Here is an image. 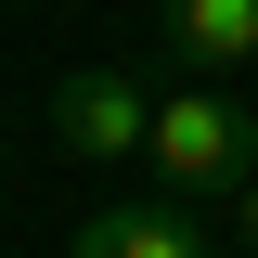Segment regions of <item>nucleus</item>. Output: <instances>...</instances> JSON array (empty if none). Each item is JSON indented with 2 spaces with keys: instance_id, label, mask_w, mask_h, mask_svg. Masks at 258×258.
<instances>
[{
  "instance_id": "f257e3e1",
  "label": "nucleus",
  "mask_w": 258,
  "mask_h": 258,
  "mask_svg": "<svg viewBox=\"0 0 258 258\" xmlns=\"http://www.w3.org/2000/svg\"><path fill=\"white\" fill-rule=\"evenodd\" d=\"M142 168H155L168 194H194V207L245 194V181H258V103H232L220 78H181V91L155 103V142H142Z\"/></svg>"
},
{
  "instance_id": "f03ea898",
  "label": "nucleus",
  "mask_w": 258,
  "mask_h": 258,
  "mask_svg": "<svg viewBox=\"0 0 258 258\" xmlns=\"http://www.w3.org/2000/svg\"><path fill=\"white\" fill-rule=\"evenodd\" d=\"M52 129H64L78 168H142V142H155V91H142L129 64H91V78H64Z\"/></svg>"
},
{
  "instance_id": "7ed1b4c3",
  "label": "nucleus",
  "mask_w": 258,
  "mask_h": 258,
  "mask_svg": "<svg viewBox=\"0 0 258 258\" xmlns=\"http://www.w3.org/2000/svg\"><path fill=\"white\" fill-rule=\"evenodd\" d=\"M155 26L194 78H245L258 64V0H155Z\"/></svg>"
},
{
  "instance_id": "20e7f679",
  "label": "nucleus",
  "mask_w": 258,
  "mask_h": 258,
  "mask_svg": "<svg viewBox=\"0 0 258 258\" xmlns=\"http://www.w3.org/2000/svg\"><path fill=\"white\" fill-rule=\"evenodd\" d=\"M116 207H129V258H220L194 232V194H116Z\"/></svg>"
},
{
  "instance_id": "39448f33",
  "label": "nucleus",
  "mask_w": 258,
  "mask_h": 258,
  "mask_svg": "<svg viewBox=\"0 0 258 258\" xmlns=\"http://www.w3.org/2000/svg\"><path fill=\"white\" fill-rule=\"evenodd\" d=\"M64 258H129V207H116V194L78 220V245H64Z\"/></svg>"
},
{
  "instance_id": "423d86ee",
  "label": "nucleus",
  "mask_w": 258,
  "mask_h": 258,
  "mask_svg": "<svg viewBox=\"0 0 258 258\" xmlns=\"http://www.w3.org/2000/svg\"><path fill=\"white\" fill-rule=\"evenodd\" d=\"M232 232H245V258H258V181H245V194H232Z\"/></svg>"
},
{
  "instance_id": "0eeeda50",
  "label": "nucleus",
  "mask_w": 258,
  "mask_h": 258,
  "mask_svg": "<svg viewBox=\"0 0 258 258\" xmlns=\"http://www.w3.org/2000/svg\"><path fill=\"white\" fill-rule=\"evenodd\" d=\"M245 103H258V91H245Z\"/></svg>"
}]
</instances>
